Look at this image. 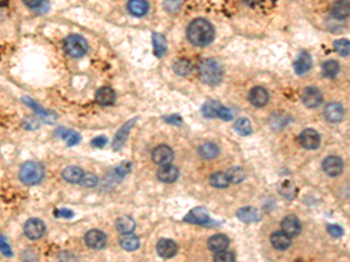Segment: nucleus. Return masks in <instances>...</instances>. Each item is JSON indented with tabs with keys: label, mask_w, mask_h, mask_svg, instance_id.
<instances>
[{
	"label": "nucleus",
	"mask_w": 350,
	"mask_h": 262,
	"mask_svg": "<svg viewBox=\"0 0 350 262\" xmlns=\"http://www.w3.org/2000/svg\"><path fill=\"white\" fill-rule=\"evenodd\" d=\"M210 184L214 188H217V189H224V188H228L230 184V180L228 178L227 172H217L215 174H213L210 176Z\"/></svg>",
	"instance_id": "2f4dec72"
},
{
	"label": "nucleus",
	"mask_w": 350,
	"mask_h": 262,
	"mask_svg": "<svg viewBox=\"0 0 350 262\" xmlns=\"http://www.w3.org/2000/svg\"><path fill=\"white\" fill-rule=\"evenodd\" d=\"M132 170V162L130 161H124L121 164L116 167V169L113 172H110V174L106 176L105 183H108V186H112L113 183L119 182L121 178H124L127 174H130Z\"/></svg>",
	"instance_id": "4468645a"
},
{
	"label": "nucleus",
	"mask_w": 350,
	"mask_h": 262,
	"mask_svg": "<svg viewBox=\"0 0 350 262\" xmlns=\"http://www.w3.org/2000/svg\"><path fill=\"white\" fill-rule=\"evenodd\" d=\"M322 169L327 175L336 177L343 172V162L337 156H327L322 162Z\"/></svg>",
	"instance_id": "9d476101"
},
{
	"label": "nucleus",
	"mask_w": 350,
	"mask_h": 262,
	"mask_svg": "<svg viewBox=\"0 0 350 262\" xmlns=\"http://www.w3.org/2000/svg\"><path fill=\"white\" fill-rule=\"evenodd\" d=\"M310 68H312V58L307 52H301L294 62V72L302 76L308 72Z\"/></svg>",
	"instance_id": "a211bd4d"
},
{
	"label": "nucleus",
	"mask_w": 350,
	"mask_h": 262,
	"mask_svg": "<svg viewBox=\"0 0 350 262\" xmlns=\"http://www.w3.org/2000/svg\"><path fill=\"white\" fill-rule=\"evenodd\" d=\"M80 184L85 188H94L98 184V177L95 174H91V172H87V174L84 172L80 180Z\"/></svg>",
	"instance_id": "ea45409f"
},
{
	"label": "nucleus",
	"mask_w": 350,
	"mask_h": 262,
	"mask_svg": "<svg viewBox=\"0 0 350 262\" xmlns=\"http://www.w3.org/2000/svg\"><path fill=\"white\" fill-rule=\"evenodd\" d=\"M19 176L26 186H37L44 180L45 169L38 162H26L21 166Z\"/></svg>",
	"instance_id": "7ed1b4c3"
},
{
	"label": "nucleus",
	"mask_w": 350,
	"mask_h": 262,
	"mask_svg": "<svg viewBox=\"0 0 350 262\" xmlns=\"http://www.w3.org/2000/svg\"><path fill=\"white\" fill-rule=\"evenodd\" d=\"M135 122H137V118L128 120V122H125L124 125L120 127L119 130L116 133V136L112 140V148L116 152H119L121 148L124 147V144L127 140L128 134H130V130L133 128V126L135 125Z\"/></svg>",
	"instance_id": "0eeeda50"
},
{
	"label": "nucleus",
	"mask_w": 350,
	"mask_h": 262,
	"mask_svg": "<svg viewBox=\"0 0 350 262\" xmlns=\"http://www.w3.org/2000/svg\"><path fill=\"white\" fill-rule=\"evenodd\" d=\"M338 72H340V64H338V62L334 61V60L326 61L322 64V74L327 78H334Z\"/></svg>",
	"instance_id": "72a5a7b5"
},
{
	"label": "nucleus",
	"mask_w": 350,
	"mask_h": 262,
	"mask_svg": "<svg viewBox=\"0 0 350 262\" xmlns=\"http://www.w3.org/2000/svg\"><path fill=\"white\" fill-rule=\"evenodd\" d=\"M237 218L246 224H251V222H257L260 220V214L259 211L256 208L252 206H245L239 208L237 211Z\"/></svg>",
	"instance_id": "aec40b11"
},
{
	"label": "nucleus",
	"mask_w": 350,
	"mask_h": 262,
	"mask_svg": "<svg viewBox=\"0 0 350 262\" xmlns=\"http://www.w3.org/2000/svg\"><path fill=\"white\" fill-rule=\"evenodd\" d=\"M216 118L222 119L224 122H230V120L234 119V114L230 108L219 104V108H217V111H216Z\"/></svg>",
	"instance_id": "a19ab883"
},
{
	"label": "nucleus",
	"mask_w": 350,
	"mask_h": 262,
	"mask_svg": "<svg viewBox=\"0 0 350 262\" xmlns=\"http://www.w3.org/2000/svg\"><path fill=\"white\" fill-rule=\"evenodd\" d=\"M250 102L256 108H263L269 102V92L262 86H256L250 91Z\"/></svg>",
	"instance_id": "f3484780"
},
{
	"label": "nucleus",
	"mask_w": 350,
	"mask_h": 262,
	"mask_svg": "<svg viewBox=\"0 0 350 262\" xmlns=\"http://www.w3.org/2000/svg\"><path fill=\"white\" fill-rule=\"evenodd\" d=\"M0 252H2L5 256H12V248L9 245V242H6V239L4 236H0Z\"/></svg>",
	"instance_id": "a18cd8bd"
},
{
	"label": "nucleus",
	"mask_w": 350,
	"mask_h": 262,
	"mask_svg": "<svg viewBox=\"0 0 350 262\" xmlns=\"http://www.w3.org/2000/svg\"><path fill=\"white\" fill-rule=\"evenodd\" d=\"M25 236L31 240H39L45 236L46 233V225L45 222L40 219L32 218L26 222L24 226Z\"/></svg>",
	"instance_id": "39448f33"
},
{
	"label": "nucleus",
	"mask_w": 350,
	"mask_h": 262,
	"mask_svg": "<svg viewBox=\"0 0 350 262\" xmlns=\"http://www.w3.org/2000/svg\"><path fill=\"white\" fill-rule=\"evenodd\" d=\"M235 130L242 136H250L252 133V125L248 118H239L235 122Z\"/></svg>",
	"instance_id": "f704fd0d"
},
{
	"label": "nucleus",
	"mask_w": 350,
	"mask_h": 262,
	"mask_svg": "<svg viewBox=\"0 0 350 262\" xmlns=\"http://www.w3.org/2000/svg\"><path fill=\"white\" fill-rule=\"evenodd\" d=\"M227 175L230 183L238 184L245 180V172L241 167H231L229 170L227 172Z\"/></svg>",
	"instance_id": "c9c22d12"
},
{
	"label": "nucleus",
	"mask_w": 350,
	"mask_h": 262,
	"mask_svg": "<svg viewBox=\"0 0 350 262\" xmlns=\"http://www.w3.org/2000/svg\"><path fill=\"white\" fill-rule=\"evenodd\" d=\"M106 144H108V139H106V136H97L95 138V139H92L91 141V146L96 148H103Z\"/></svg>",
	"instance_id": "09e8293b"
},
{
	"label": "nucleus",
	"mask_w": 350,
	"mask_h": 262,
	"mask_svg": "<svg viewBox=\"0 0 350 262\" xmlns=\"http://www.w3.org/2000/svg\"><path fill=\"white\" fill-rule=\"evenodd\" d=\"M74 216V212L68 210V208H61V210L55 211V217H62V218H71Z\"/></svg>",
	"instance_id": "8fccbe9b"
},
{
	"label": "nucleus",
	"mask_w": 350,
	"mask_h": 262,
	"mask_svg": "<svg viewBox=\"0 0 350 262\" xmlns=\"http://www.w3.org/2000/svg\"><path fill=\"white\" fill-rule=\"evenodd\" d=\"M165 120H166L167 124H170V125H175V126L181 125V124H182V119L179 116H177V114H172V116H167Z\"/></svg>",
	"instance_id": "3c124183"
},
{
	"label": "nucleus",
	"mask_w": 350,
	"mask_h": 262,
	"mask_svg": "<svg viewBox=\"0 0 350 262\" xmlns=\"http://www.w3.org/2000/svg\"><path fill=\"white\" fill-rule=\"evenodd\" d=\"M281 230L283 232L286 233L288 236H298L301 232V224H300V220L295 216L290 214L287 217H285L281 222Z\"/></svg>",
	"instance_id": "2eb2a0df"
},
{
	"label": "nucleus",
	"mask_w": 350,
	"mask_h": 262,
	"mask_svg": "<svg viewBox=\"0 0 350 262\" xmlns=\"http://www.w3.org/2000/svg\"><path fill=\"white\" fill-rule=\"evenodd\" d=\"M281 189H286L287 190V191H284V192H283V194L286 198H293V197L295 196L296 189L292 186L291 182H285L284 186H281Z\"/></svg>",
	"instance_id": "49530a36"
},
{
	"label": "nucleus",
	"mask_w": 350,
	"mask_h": 262,
	"mask_svg": "<svg viewBox=\"0 0 350 262\" xmlns=\"http://www.w3.org/2000/svg\"><path fill=\"white\" fill-rule=\"evenodd\" d=\"M96 100L99 105L110 106L116 100V94L110 86H103L96 92Z\"/></svg>",
	"instance_id": "412c9836"
},
{
	"label": "nucleus",
	"mask_w": 350,
	"mask_h": 262,
	"mask_svg": "<svg viewBox=\"0 0 350 262\" xmlns=\"http://www.w3.org/2000/svg\"><path fill=\"white\" fill-rule=\"evenodd\" d=\"M120 246L125 250L132 252V250H138L140 247V240H139L138 236H133L132 233H128V234H124L123 238L120 239Z\"/></svg>",
	"instance_id": "c756f323"
},
{
	"label": "nucleus",
	"mask_w": 350,
	"mask_h": 262,
	"mask_svg": "<svg viewBox=\"0 0 350 262\" xmlns=\"http://www.w3.org/2000/svg\"><path fill=\"white\" fill-rule=\"evenodd\" d=\"M84 172L82 170L80 167H76V166H70V167H67L62 172V177L64 180L69 183H80V180L83 176Z\"/></svg>",
	"instance_id": "bb28decb"
},
{
	"label": "nucleus",
	"mask_w": 350,
	"mask_h": 262,
	"mask_svg": "<svg viewBox=\"0 0 350 262\" xmlns=\"http://www.w3.org/2000/svg\"><path fill=\"white\" fill-rule=\"evenodd\" d=\"M299 142L303 148L309 150H317L320 146V136L315 130L313 128H307L302 130L301 134L299 136Z\"/></svg>",
	"instance_id": "423d86ee"
},
{
	"label": "nucleus",
	"mask_w": 350,
	"mask_h": 262,
	"mask_svg": "<svg viewBox=\"0 0 350 262\" xmlns=\"http://www.w3.org/2000/svg\"><path fill=\"white\" fill-rule=\"evenodd\" d=\"M350 13V4L348 0H337L331 7V14L335 19L345 20Z\"/></svg>",
	"instance_id": "5701e85b"
},
{
	"label": "nucleus",
	"mask_w": 350,
	"mask_h": 262,
	"mask_svg": "<svg viewBox=\"0 0 350 262\" xmlns=\"http://www.w3.org/2000/svg\"><path fill=\"white\" fill-rule=\"evenodd\" d=\"M58 136L61 138V139L66 141L68 146H75V144H77L81 140L80 134L74 132V130H71L59 128Z\"/></svg>",
	"instance_id": "7c9ffc66"
},
{
	"label": "nucleus",
	"mask_w": 350,
	"mask_h": 262,
	"mask_svg": "<svg viewBox=\"0 0 350 262\" xmlns=\"http://www.w3.org/2000/svg\"><path fill=\"white\" fill-rule=\"evenodd\" d=\"M343 106L338 104V102H330V104H328L326 108H324V118H326L327 122L331 124L340 122L341 120L343 119Z\"/></svg>",
	"instance_id": "dca6fc26"
},
{
	"label": "nucleus",
	"mask_w": 350,
	"mask_h": 262,
	"mask_svg": "<svg viewBox=\"0 0 350 262\" xmlns=\"http://www.w3.org/2000/svg\"><path fill=\"white\" fill-rule=\"evenodd\" d=\"M243 2H245L246 5H249V6H253L255 4H257L259 2V0H242Z\"/></svg>",
	"instance_id": "603ef678"
},
{
	"label": "nucleus",
	"mask_w": 350,
	"mask_h": 262,
	"mask_svg": "<svg viewBox=\"0 0 350 262\" xmlns=\"http://www.w3.org/2000/svg\"><path fill=\"white\" fill-rule=\"evenodd\" d=\"M219 102H207L205 105L202 106V114L206 118L213 119L216 118V111L219 108Z\"/></svg>",
	"instance_id": "4c0bfd02"
},
{
	"label": "nucleus",
	"mask_w": 350,
	"mask_h": 262,
	"mask_svg": "<svg viewBox=\"0 0 350 262\" xmlns=\"http://www.w3.org/2000/svg\"><path fill=\"white\" fill-rule=\"evenodd\" d=\"M174 158V152L170 147L166 146V144H161V146L155 147L152 152V160L154 164L163 166V164H169Z\"/></svg>",
	"instance_id": "6e6552de"
},
{
	"label": "nucleus",
	"mask_w": 350,
	"mask_h": 262,
	"mask_svg": "<svg viewBox=\"0 0 350 262\" xmlns=\"http://www.w3.org/2000/svg\"><path fill=\"white\" fill-rule=\"evenodd\" d=\"M153 42V52L156 58H162L167 52V41L166 38L160 33H154L152 35Z\"/></svg>",
	"instance_id": "a878e982"
},
{
	"label": "nucleus",
	"mask_w": 350,
	"mask_h": 262,
	"mask_svg": "<svg viewBox=\"0 0 350 262\" xmlns=\"http://www.w3.org/2000/svg\"><path fill=\"white\" fill-rule=\"evenodd\" d=\"M199 155L205 160H212L215 158L220 153V148L217 144L213 142H206L199 147Z\"/></svg>",
	"instance_id": "c85d7f7f"
},
{
	"label": "nucleus",
	"mask_w": 350,
	"mask_h": 262,
	"mask_svg": "<svg viewBox=\"0 0 350 262\" xmlns=\"http://www.w3.org/2000/svg\"><path fill=\"white\" fill-rule=\"evenodd\" d=\"M64 52L73 58H80L88 52V44L80 35H69L64 41Z\"/></svg>",
	"instance_id": "20e7f679"
},
{
	"label": "nucleus",
	"mask_w": 350,
	"mask_h": 262,
	"mask_svg": "<svg viewBox=\"0 0 350 262\" xmlns=\"http://www.w3.org/2000/svg\"><path fill=\"white\" fill-rule=\"evenodd\" d=\"M156 176H158V180L163 183H173L179 177V169L170 164H163L161 168H159Z\"/></svg>",
	"instance_id": "6ab92c4d"
},
{
	"label": "nucleus",
	"mask_w": 350,
	"mask_h": 262,
	"mask_svg": "<svg viewBox=\"0 0 350 262\" xmlns=\"http://www.w3.org/2000/svg\"><path fill=\"white\" fill-rule=\"evenodd\" d=\"M214 260L220 261V262L222 261L230 262V261H235V256L234 253L228 252L227 250H221V252H217L215 254V256H214Z\"/></svg>",
	"instance_id": "79ce46f5"
},
{
	"label": "nucleus",
	"mask_w": 350,
	"mask_h": 262,
	"mask_svg": "<svg viewBox=\"0 0 350 262\" xmlns=\"http://www.w3.org/2000/svg\"><path fill=\"white\" fill-rule=\"evenodd\" d=\"M127 8L134 16H144L147 14L149 5L147 0H130L127 4Z\"/></svg>",
	"instance_id": "393cba45"
},
{
	"label": "nucleus",
	"mask_w": 350,
	"mask_h": 262,
	"mask_svg": "<svg viewBox=\"0 0 350 262\" xmlns=\"http://www.w3.org/2000/svg\"><path fill=\"white\" fill-rule=\"evenodd\" d=\"M327 231L329 233L330 236H333V238H341L342 236H343V228H341L340 225H328L327 226Z\"/></svg>",
	"instance_id": "c03bdc74"
},
{
	"label": "nucleus",
	"mask_w": 350,
	"mask_h": 262,
	"mask_svg": "<svg viewBox=\"0 0 350 262\" xmlns=\"http://www.w3.org/2000/svg\"><path fill=\"white\" fill-rule=\"evenodd\" d=\"M156 252L163 259H170L177 256L178 245L172 239H160L156 244Z\"/></svg>",
	"instance_id": "ddd939ff"
},
{
	"label": "nucleus",
	"mask_w": 350,
	"mask_h": 262,
	"mask_svg": "<svg viewBox=\"0 0 350 262\" xmlns=\"http://www.w3.org/2000/svg\"><path fill=\"white\" fill-rule=\"evenodd\" d=\"M116 228L121 234H128L132 233L135 228V222L133 219L128 216H121L116 220Z\"/></svg>",
	"instance_id": "cd10ccee"
},
{
	"label": "nucleus",
	"mask_w": 350,
	"mask_h": 262,
	"mask_svg": "<svg viewBox=\"0 0 350 262\" xmlns=\"http://www.w3.org/2000/svg\"><path fill=\"white\" fill-rule=\"evenodd\" d=\"M334 49L338 55L343 56V58H347V56H349V52H350L349 40H345V38L336 40L334 42Z\"/></svg>",
	"instance_id": "e433bc0d"
},
{
	"label": "nucleus",
	"mask_w": 350,
	"mask_h": 262,
	"mask_svg": "<svg viewBox=\"0 0 350 262\" xmlns=\"http://www.w3.org/2000/svg\"><path fill=\"white\" fill-rule=\"evenodd\" d=\"M270 240L272 246L278 250H286L287 248H290L291 246V236H288L286 233L283 231L274 232L273 234L271 236Z\"/></svg>",
	"instance_id": "4be33fe9"
},
{
	"label": "nucleus",
	"mask_w": 350,
	"mask_h": 262,
	"mask_svg": "<svg viewBox=\"0 0 350 262\" xmlns=\"http://www.w3.org/2000/svg\"><path fill=\"white\" fill-rule=\"evenodd\" d=\"M24 100L26 102V104H27L28 106H31V108H33L34 111H37V113H39V114H40V116H48L49 114H51V113H49V112L45 111V110L42 108L40 105H38V102H35L34 100H32L31 98H25Z\"/></svg>",
	"instance_id": "37998d69"
},
{
	"label": "nucleus",
	"mask_w": 350,
	"mask_h": 262,
	"mask_svg": "<svg viewBox=\"0 0 350 262\" xmlns=\"http://www.w3.org/2000/svg\"><path fill=\"white\" fill-rule=\"evenodd\" d=\"M174 72L179 76H188L193 70V64L188 60H179L173 64Z\"/></svg>",
	"instance_id": "473e14b6"
},
{
	"label": "nucleus",
	"mask_w": 350,
	"mask_h": 262,
	"mask_svg": "<svg viewBox=\"0 0 350 262\" xmlns=\"http://www.w3.org/2000/svg\"><path fill=\"white\" fill-rule=\"evenodd\" d=\"M23 2L27 7H30V8H33V10L41 8L45 4L44 0H23Z\"/></svg>",
	"instance_id": "de8ad7c7"
},
{
	"label": "nucleus",
	"mask_w": 350,
	"mask_h": 262,
	"mask_svg": "<svg viewBox=\"0 0 350 262\" xmlns=\"http://www.w3.org/2000/svg\"><path fill=\"white\" fill-rule=\"evenodd\" d=\"M182 4H184L182 0H163V8L166 10V12L175 14L181 10Z\"/></svg>",
	"instance_id": "58836bf2"
},
{
	"label": "nucleus",
	"mask_w": 350,
	"mask_h": 262,
	"mask_svg": "<svg viewBox=\"0 0 350 262\" xmlns=\"http://www.w3.org/2000/svg\"><path fill=\"white\" fill-rule=\"evenodd\" d=\"M184 220L188 224L194 225H207L210 222L209 212L205 208H194L187 214L184 218Z\"/></svg>",
	"instance_id": "1a4fd4ad"
},
{
	"label": "nucleus",
	"mask_w": 350,
	"mask_h": 262,
	"mask_svg": "<svg viewBox=\"0 0 350 262\" xmlns=\"http://www.w3.org/2000/svg\"><path fill=\"white\" fill-rule=\"evenodd\" d=\"M199 75L206 84L217 86L223 80V69L216 60L207 58L199 66Z\"/></svg>",
	"instance_id": "f03ea898"
},
{
	"label": "nucleus",
	"mask_w": 350,
	"mask_h": 262,
	"mask_svg": "<svg viewBox=\"0 0 350 262\" xmlns=\"http://www.w3.org/2000/svg\"><path fill=\"white\" fill-rule=\"evenodd\" d=\"M187 38L196 47H206L212 44L215 38V30L208 20L199 18L193 20L187 28Z\"/></svg>",
	"instance_id": "f257e3e1"
},
{
	"label": "nucleus",
	"mask_w": 350,
	"mask_h": 262,
	"mask_svg": "<svg viewBox=\"0 0 350 262\" xmlns=\"http://www.w3.org/2000/svg\"><path fill=\"white\" fill-rule=\"evenodd\" d=\"M301 99L306 108H315L322 102V94H321L319 88L310 86L303 91Z\"/></svg>",
	"instance_id": "f8f14e48"
},
{
	"label": "nucleus",
	"mask_w": 350,
	"mask_h": 262,
	"mask_svg": "<svg viewBox=\"0 0 350 262\" xmlns=\"http://www.w3.org/2000/svg\"><path fill=\"white\" fill-rule=\"evenodd\" d=\"M230 240L228 238L227 236L224 234H216L213 236L212 238L208 240V247L210 250H213V252H221V250H227L228 247H229Z\"/></svg>",
	"instance_id": "b1692460"
},
{
	"label": "nucleus",
	"mask_w": 350,
	"mask_h": 262,
	"mask_svg": "<svg viewBox=\"0 0 350 262\" xmlns=\"http://www.w3.org/2000/svg\"><path fill=\"white\" fill-rule=\"evenodd\" d=\"M84 242L92 250H102L106 245V236L99 230H91L85 234Z\"/></svg>",
	"instance_id": "9b49d317"
}]
</instances>
